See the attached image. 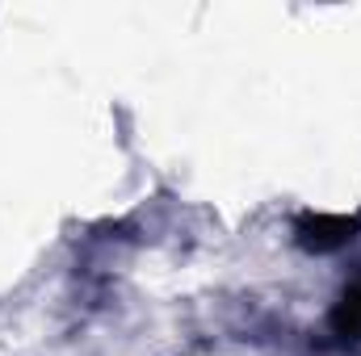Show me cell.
I'll list each match as a JSON object with an SVG mask.
<instances>
[{
	"label": "cell",
	"mask_w": 361,
	"mask_h": 356,
	"mask_svg": "<svg viewBox=\"0 0 361 356\" xmlns=\"http://www.w3.org/2000/svg\"><path fill=\"white\" fill-rule=\"evenodd\" d=\"M361 231V218L357 214H302L298 222H294V239H298V248H307V252H341V248H349L353 239H357Z\"/></svg>",
	"instance_id": "cell-1"
},
{
	"label": "cell",
	"mask_w": 361,
	"mask_h": 356,
	"mask_svg": "<svg viewBox=\"0 0 361 356\" xmlns=\"http://www.w3.org/2000/svg\"><path fill=\"white\" fill-rule=\"evenodd\" d=\"M328 327H332V336H336L341 344H361V281L341 293V302H336Z\"/></svg>",
	"instance_id": "cell-2"
}]
</instances>
